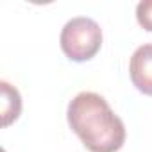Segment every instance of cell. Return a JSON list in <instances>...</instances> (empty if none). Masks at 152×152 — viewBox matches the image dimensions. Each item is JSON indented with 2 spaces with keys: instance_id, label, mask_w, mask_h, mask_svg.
Listing matches in <instances>:
<instances>
[{
  "instance_id": "cell-1",
  "label": "cell",
  "mask_w": 152,
  "mask_h": 152,
  "mask_svg": "<svg viewBox=\"0 0 152 152\" xmlns=\"http://www.w3.org/2000/svg\"><path fill=\"white\" fill-rule=\"evenodd\" d=\"M66 118L90 152H116L125 141L124 122L99 93L83 91L75 95L68 104Z\"/></svg>"
},
{
  "instance_id": "cell-2",
  "label": "cell",
  "mask_w": 152,
  "mask_h": 152,
  "mask_svg": "<svg viewBox=\"0 0 152 152\" xmlns=\"http://www.w3.org/2000/svg\"><path fill=\"white\" fill-rule=\"evenodd\" d=\"M61 50L72 61H90L102 45L100 25L88 16H75L68 20L61 31Z\"/></svg>"
},
{
  "instance_id": "cell-3",
  "label": "cell",
  "mask_w": 152,
  "mask_h": 152,
  "mask_svg": "<svg viewBox=\"0 0 152 152\" xmlns=\"http://www.w3.org/2000/svg\"><path fill=\"white\" fill-rule=\"evenodd\" d=\"M131 81L138 91L152 95V43L138 47L129 63Z\"/></svg>"
},
{
  "instance_id": "cell-4",
  "label": "cell",
  "mask_w": 152,
  "mask_h": 152,
  "mask_svg": "<svg viewBox=\"0 0 152 152\" xmlns=\"http://www.w3.org/2000/svg\"><path fill=\"white\" fill-rule=\"evenodd\" d=\"M2 90V125H11L22 113V97L15 86H11L7 81L0 83Z\"/></svg>"
},
{
  "instance_id": "cell-5",
  "label": "cell",
  "mask_w": 152,
  "mask_h": 152,
  "mask_svg": "<svg viewBox=\"0 0 152 152\" xmlns=\"http://www.w3.org/2000/svg\"><path fill=\"white\" fill-rule=\"evenodd\" d=\"M136 18L145 31L152 32V0H143L136 6Z\"/></svg>"
}]
</instances>
